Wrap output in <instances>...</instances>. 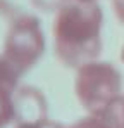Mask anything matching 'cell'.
Segmentation results:
<instances>
[{
  "mask_svg": "<svg viewBox=\"0 0 124 128\" xmlns=\"http://www.w3.org/2000/svg\"><path fill=\"white\" fill-rule=\"evenodd\" d=\"M103 12L98 4L71 0L55 12L54 52L65 68L78 69L97 61L102 52Z\"/></svg>",
  "mask_w": 124,
  "mask_h": 128,
  "instance_id": "cell-1",
  "label": "cell"
},
{
  "mask_svg": "<svg viewBox=\"0 0 124 128\" xmlns=\"http://www.w3.org/2000/svg\"><path fill=\"white\" fill-rule=\"evenodd\" d=\"M74 94L86 112H105L123 97V74L109 61H91L76 69Z\"/></svg>",
  "mask_w": 124,
  "mask_h": 128,
  "instance_id": "cell-2",
  "label": "cell"
},
{
  "mask_svg": "<svg viewBox=\"0 0 124 128\" xmlns=\"http://www.w3.org/2000/svg\"><path fill=\"white\" fill-rule=\"evenodd\" d=\"M43 52H45V35L40 19L28 12L12 10L0 56L21 76H24L38 64Z\"/></svg>",
  "mask_w": 124,
  "mask_h": 128,
  "instance_id": "cell-3",
  "label": "cell"
},
{
  "mask_svg": "<svg viewBox=\"0 0 124 128\" xmlns=\"http://www.w3.org/2000/svg\"><path fill=\"white\" fill-rule=\"evenodd\" d=\"M19 73L0 56V128L9 126L16 121L14 99L19 90Z\"/></svg>",
  "mask_w": 124,
  "mask_h": 128,
  "instance_id": "cell-4",
  "label": "cell"
},
{
  "mask_svg": "<svg viewBox=\"0 0 124 128\" xmlns=\"http://www.w3.org/2000/svg\"><path fill=\"white\" fill-rule=\"evenodd\" d=\"M14 107H16L14 123L48 118L47 116V100H45L43 94L35 86H19V90L16 92Z\"/></svg>",
  "mask_w": 124,
  "mask_h": 128,
  "instance_id": "cell-5",
  "label": "cell"
},
{
  "mask_svg": "<svg viewBox=\"0 0 124 128\" xmlns=\"http://www.w3.org/2000/svg\"><path fill=\"white\" fill-rule=\"evenodd\" d=\"M71 128H121L114 111L105 112H88L84 118H79L76 123H72Z\"/></svg>",
  "mask_w": 124,
  "mask_h": 128,
  "instance_id": "cell-6",
  "label": "cell"
},
{
  "mask_svg": "<svg viewBox=\"0 0 124 128\" xmlns=\"http://www.w3.org/2000/svg\"><path fill=\"white\" fill-rule=\"evenodd\" d=\"M14 128H71V126H65L59 121H52L48 118H43V120H35V121L14 123Z\"/></svg>",
  "mask_w": 124,
  "mask_h": 128,
  "instance_id": "cell-7",
  "label": "cell"
},
{
  "mask_svg": "<svg viewBox=\"0 0 124 128\" xmlns=\"http://www.w3.org/2000/svg\"><path fill=\"white\" fill-rule=\"evenodd\" d=\"M67 2H71V0H33V4L38 9H41V10H54V12H57Z\"/></svg>",
  "mask_w": 124,
  "mask_h": 128,
  "instance_id": "cell-8",
  "label": "cell"
},
{
  "mask_svg": "<svg viewBox=\"0 0 124 128\" xmlns=\"http://www.w3.org/2000/svg\"><path fill=\"white\" fill-rule=\"evenodd\" d=\"M112 111H114V114H116V118H117L121 128H124V94H123V97L119 99V102L112 107Z\"/></svg>",
  "mask_w": 124,
  "mask_h": 128,
  "instance_id": "cell-9",
  "label": "cell"
},
{
  "mask_svg": "<svg viewBox=\"0 0 124 128\" xmlns=\"http://www.w3.org/2000/svg\"><path fill=\"white\" fill-rule=\"evenodd\" d=\"M112 5H114V12H116L119 22L124 24V0H112Z\"/></svg>",
  "mask_w": 124,
  "mask_h": 128,
  "instance_id": "cell-10",
  "label": "cell"
},
{
  "mask_svg": "<svg viewBox=\"0 0 124 128\" xmlns=\"http://www.w3.org/2000/svg\"><path fill=\"white\" fill-rule=\"evenodd\" d=\"M78 2H86V4H98V0H78Z\"/></svg>",
  "mask_w": 124,
  "mask_h": 128,
  "instance_id": "cell-11",
  "label": "cell"
},
{
  "mask_svg": "<svg viewBox=\"0 0 124 128\" xmlns=\"http://www.w3.org/2000/svg\"><path fill=\"white\" fill-rule=\"evenodd\" d=\"M121 61L124 62V47H123V50H121Z\"/></svg>",
  "mask_w": 124,
  "mask_h": 128,
  "instance_id": "cell-12",
  "label": "cell"
}]
</instances>
